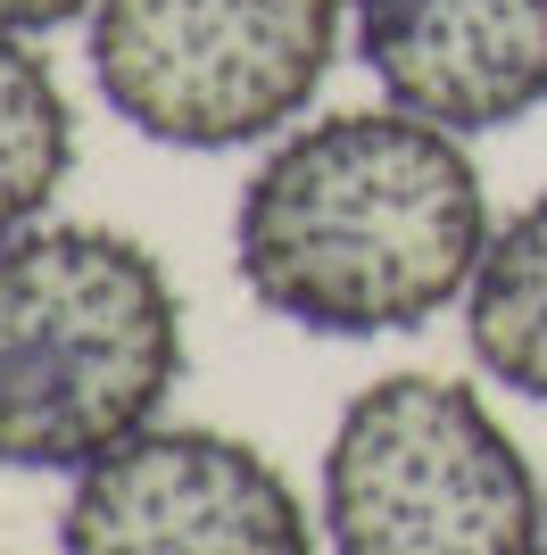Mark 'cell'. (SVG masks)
I'll return each instance as SVG.
<instances>
[{"label":"cell","mask_w":547,"mask_h":555,"mask_svg":"<svg viewBox=\"0 0 547 555\" xmlns=\"http://www.w3.org/2000/svg\"><path fill=\"white\" fill-rule=\"evenodd\" d=\"M489 232L465 133L407 108H332L291 125L241 183L232 274L316 340H382L473 291Z\"/></svg>","instance_id":"6da1fadb"},{"label":"cell","mask_w":547,"mask_h":555,"mask_svg":"<svg viewBox=\"0 0 547 555\" xmlns=\"http://www.w3.org/2000/svg\"><path fill=\"white\" fill-rule=\"evenodd\" d=\"M182 299L133 232L25 224L0 241V464L84 473L182 382Z\"/></svg>","instance_id":"7a4b0ae2"},{"label":"cell","mask_w":547,"mask_h":555,"mask_svg":"<svg viewBox=\"0 0 547 555\" xmlns=\"http://www.w3.org/2000/svg\"><path fill=\"white\" fill-rule=\"evenodd\" d=\"M332 555H539L547 498L489 398L448 373H382L323 448Z\"/></svg>","instance_id":"3957f363"},{"label":"cell","mask_w":547,"mask_h":555,"mask_svg":"<svg viewBox=\"0 0 547 555\" xmlns=\"http://www.w3.org/2000/svg\"><path fill=\"white\" fill-rule=\"evenodd\" d=\"M348 0H100L91 83L158 150L282 141L332 75Z\"/></svg>","instance_id":"277c9868"},{"label":"cell","mask_w":547,"mask_h":555,"mask_svg":"<svg viewBox=\"0 0 547 555\" xmlns=\"http://www.w3.org/2000/svg\"><path fill=\"white\" fill-rule=\"evenodd\" d=\"M59 555H316V522L266 448L150 423L75 473Z\"/></svg>","instance_id":"5b68a950"},{"label":"cell","mask_w":547,"mask_h":555,"mask_svg":"<svg viewBox=\"0 0 547 555\" xmlns=\"http://www.w3.org/2000/svg\"><path fill=\"white\" fill-rule=\"evenodd\" d=\"M348 25L390 108L448 133L547 108V0H348Z\"/></svg>","instance_id":"8992f818"},{"label":"cell","mask_w":547,"mask_h":555,"mask_svg":"<svg viewBox=\"0 0 547 555\" xmlns=\"http://www.w3.org/2000/svg\"><path fill=\"white\" fill-rule=\"evenodd\" d=\"M465 340L489 382L547 406V191L489 232L481 274L465 291Z\"/></svg>","instance_id":"52a82bcc"},{"label":"cell","mask_w":547,"mask_h":555,"mask_svg":"<svg viewBox=\"0 0 547 555\" xmlns=\"http://www.w3.org/2000/svg\"><path fill=\"white\" fill-rule=\"evenodd\" d=\"M75 175V108L25 34H0V241L42 224Z\"/></svg>","instance_id":"ba28073f"},{"label":"cell","mask_w":547,"mask_h":555,"mask_svg":"<svg viewBox=\"0 0 547 555\" xmlns=\"http://www.w3.org/2000/svg\"><path fill=\"white\" fill-rule=\"evenodd\" d=\"M100 0H0V34H50V25L91 17Z\"/></svg>","instance_id":"9c48e42d"},{"label":"cell","mask_w":547,"mask_h":555,"mask_svg":"<svg viewBox=\"0 0 547 555\" xmlns=\"http://www.w3.org/2000/svg\"><path fill=\"white\" fill-rule=\"evenodd\" d=\"M539 555H547V547H539Z\"/></svg>","instance_id":"30bf717a"}]
</instances>
